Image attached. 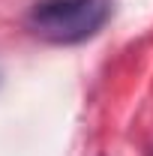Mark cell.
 <instances>
[{"mask_svg": "<svg viewBox=\"0 0 153 156\" xmlns=\"http://www.w3.org/2000/svg\"><path fill=\"white\" fill-rule=\"evenodd\" d=\"M111 18V0H36L27 12L30 33L54 45H78Z\"/></svg>", "mask_w": 153, "mask_h": 156, "instance_id": "1", "label": "cell"}]
</instances>
